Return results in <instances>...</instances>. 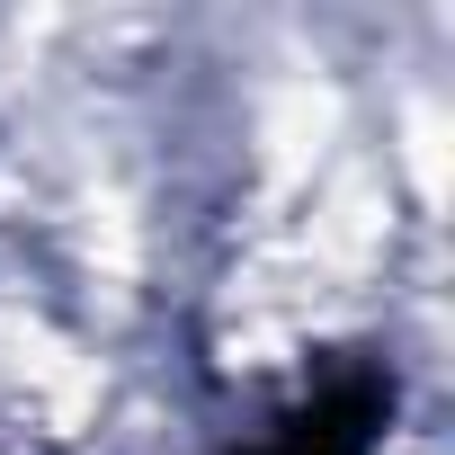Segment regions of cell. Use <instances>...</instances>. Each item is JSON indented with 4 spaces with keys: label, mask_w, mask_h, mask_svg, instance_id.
I'll return each instance as SVG.
<instances>
[{
    "label": "cell",
    "mask_w": 455,
    "mask_h": 455,
    "mask_svg": "<svg viewBox=\"0 0 455 455\" xmlns=\"http://www.w3.org/2000/svg\"><path fill=\"white\" fill-rule=\"evenodd\" d=\"M384 411H393V384H384V375H339V384H322V393L277 428V446H259V455H366L375 428H384Z\"/></svg>",
    "instance_id": "6da1fadb"
}]
</instances>
